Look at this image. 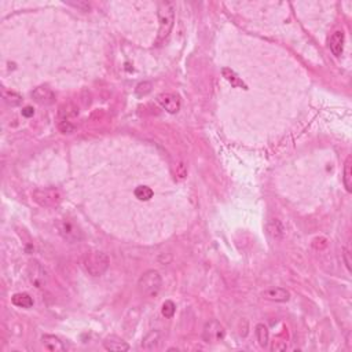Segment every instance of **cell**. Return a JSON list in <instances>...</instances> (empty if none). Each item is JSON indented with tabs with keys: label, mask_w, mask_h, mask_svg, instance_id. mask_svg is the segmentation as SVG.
Returning a JSON list of instances; mask_svg holds the SVG:
<instances>
[{
	"label": "cell",
	"mask_w": 352,
	"mask_h": 352,
	"mask_svg": "<svg viewBox=\"0 0 352 352\" xmlns=\"http://www.w3.org/2000/svg\"><path fill=\"white\" fill-rule=\"evenodd\" d=\"M158 21H160V29H158L157 44L165 42V39L170 36L171 31L175 22V10L170 1H161L158 6Z\"/></svg>",
	"instance_id": "6da1fadb"
},
{
	"label": "cell",
	"mask_w": 352,
	"mask_h": 352,
	"mask_svg": "<svg viewBox=\"0 0 352 352\" xmlns=\"http://www.w3.org/2000/svg\"><path fill=\"white\" fill-rule=\"evenodd\" d=\"M84 268L92 277H101L109 267V258L106 253L99 251H91L86 253L83 259Z\"/></svg>",
	"instance_id": "7a4b0ae2"
},
{
	"label": "cell",
	"mask_w": 352,
	"mask_h": 352,
	"mask_svg": "<svg viewBox=\"0 0 352 352\" xmlns=\"http://www.w3.org/2000/svg\"><path fill=\"white\" fill-rule=\"evenodd\" d=\"M161 275L160 272L156 270H147L139 278L138 288L140 290V293L146 297H156L158 295V292L161 289Z\"/></svg>",
	"instance_id": "3957f363"
},
{
	"label": "cell",
	"mask_w": 352,
	"mask_h": 352,
	"mask_svg": "<svg viewBox=\"0 0 352 352\" xmlns=\"http://www.w3.org/2000/svg\"><path fill=\"white\" fill-rule=\"evenodd\" d=\"M32 197H33V201L43 208H54L59 205V202L62 201V195L59 193V190L55 187L35 190Z\"/></svg>",
	"instance_id": "277c9868"
},
{
	"label": "cell",
	"mask_w": 352,
	"mask_h": 352,
	"mask_svg": "<svg viewBox=\"0 0 352 352\" xmlns=\"http://www.w3.org/2000/svg\"><path fill=\"white\" fill-rule=\"evenodd\" d=\"M224 336H226V330H224V327L220 325V322H218L216 319H212V321L205 323L204 332H202L204 341L214 344V343L221 341V340L224 339Z\"/></svg>",
	"instance_id": "5b68a950"
},
{
	"label": "cell",
	"mask_w": 352,
	"mask_h": 352,
	"mask_svg": "<svg viewBox=\"0 0 352 352\" xmlns=\"http://www.w3.org/2000/svg\"><path fill=\"white\" fill-rule=\"evenodd\" d=\"M57 230L58 234H59L63 239L69 241V242H76V241H79V239L82 238L80 231L76 228L73 223H70L68 220H59L57 223Z\"/></svg>",
	"instance_id": "8992f818"
},
{
	"label": "cell",
	"mask_w": 352,
	"mask_h": 352,
	"mask_svg": "<svg viewBox=\"0 0 352 352\" xmlns=\"http://www.w3.org/2000/svg\"><path fill=\"white\" fill-rule=\"evenodd\" d=\"M157 102L171 114H175L180 110V99L175 94H160L157 96Z\"/></svg>",
	"instance_id": "52a82bcc"
},
{
	"label": "cell",
	"mask_w": 352,
	"mask_h": 352,
	"mask_svg": "<svg viewBox=\"0 0 352 352\" xmlns=\"http://www.w3.org/2000/svg\"><path fill=\"white\" fill-rule=\"evenodd\" d=\"M32 98L38 102L39 105H51V103H54L55 95H54V92L51 91L50 88L42 86V87H38L33 89Z\"/></svg>",
	"instance_id": "ba28073f"
},
{
	"label": "cell",
	"mask_w": 352,
	"mask_h": 352,
	"mask_svg": "<svg viewBox=\"0 0 352 352\" xmlns=\"http://www.w3.org/2000/svg\"><path fill=\"white\" fill-rule=\"evenodd\" d=\"M262 296L265 300L275 303H286L289 302L290 299V293L283 288H270V289L264 290Z\"/></svg>",
	"instance_id": "9c48e42d"
},
{
	"label": "cell",
	"mask_w": 352,
	"mask_h": 352,
	"mask_svg": "<svg viewBox=\"0 0 352 352\" xmlns=\"http://www.w3.org/2000/svg\"><path fill=\"white\" fill-rule=\"evenodd\" d=\"M42 343L44 348L50 352H63L66 350L61 339H58L57 336H52V334H44L42 337Z\"/></svg>",
	"instance_id": "30bf717a"
},
{
	"label": "cell",
	"mask_w": 352,
	"mask_h": 352,
	"mask_svg": "<svg viewBox=\"0 0 352 352\" xmlns=\"http://www.w3.org/2000/svg\"><path fill=\"white\" fill-rule=\"evenodd\" d=\"M29 278H31V282L36 285V288H42L45 281V271L40 264L33 262L29 265Z\"/></svg>",
	"instance_id": "8fae6325"
},
{
	"label": "cell",
	"mask_w": 352,
	"mask_h": 352,
	"mask_svg": "<svg viewBox=\"0 0 352 352\" xmlns=\"http://www.w3.org/2000/svg\"><path fill=\"white\" fill-rule=\"evenodd\" d=\"M103 347H105V350L110 352H126L130 350V346L127 344L126 341H123V340L116 337V336L107 337L103 341Z\"/></svg>",
	"instance_id": "7c38bea8"
},
{
	"label": "cell",
	"mask_w": 352,
	"mask_h": 352,
	"mask_svg": "<svg viewBox=\"0 0 352 352\" xmlns=\"http://www.w3.org/2000/svg\"><path fill=\"white\" fill-rule=\"evenodd\" d=\"M161 346V332L160 330H151L150 333L146 334V337L142 341V347L147 351L158 350Z\"/></svg>",
	"instance_id": "4fadbf2b"
},
{
	"label": "cell",
	"mask_w": 352,
	"mask_h": 352,
	"mask_svg": "<svg viewBox=\"0 0 352 352\" xmlns=\"http://www.w3.org/2000/svg\"><path fill=\"white\" fill-rule=\"evenodd\" d=\"M344 39L346 38H344V32L343 31L334 32L333 35H332V38H330V44H329L330 50L337 57H340L343 54V51H344Z\"/></svg>",
	"instance_id": "5bb4252c"
},
{
	"label": "cell",
	"mask_w": 352,
	"mask_h": 352,
	"mask_svg": "<svg viewBox=\"0 0 352 352\" xmlns=\"http://www.w3.org/2000/svg\"><path fill=\"white\" fill-rule=\"evenodd\" d=\"M221 73H223V77L226 79L227 82L230 83L233 87H237V88H244V89H248V86H246L245 83L242 82V79L239 77L235 72H234L233 69H228V68H223L221 69Z\"/></svg>",
	"instance_id": "9a60e30c"
},
{
	"label": "cell",
	"mask_w": 352,
	"mask_h": 352,
	"mask_svg": "<svg viewBox=\"0 0 352 352\" xmlns=\"http://www.w3.org/2000/svg\"><path fill=\"white\" fill-rule=\"evenodd\" d=\"M11 303L18 308H32L33 307V299L28 293H15L11 297Z\"/></svg>",
	"instance_id": "2e32d148"
},
{
	"label": "cell",
	"mask_w": 352,
	"mask_h": 352,
	"mask_svg": "<svg viewBox=\"0 0 352 352\" xmlns=\"http://www.w3.org/2000/svg\"><path fill=\"white\" fill-rule=\"evenodd\" d=\"M343 182L348 193L352 191V158L351 156H348L344 164V177H343Z\"/></svg>",
	"instance_id": "e0dca14e"
},
{
	"label": "cell",
	"mask_w": 352,
	"mask_h": 352,
	"mask_svg": "<svg viewBox=\"0 0 352 352\" xmlns=\"http://www.w3.org/2000/svg\"><path fill=\"white\" fill-rule=\"evenodd\" d=\"M255 333H256V339L259 341V346L265 347L268 346V329L264 326L263 323H259L256 329H255Z\"/></svg>",
	"instance_id": "ac0fdd59"
},
{
	"label": "cell",
	"mask_w": 352,
	"mask_h": 352,
	"mask_svg": "<svg viewBox=\"0 0 352 352\" xmlns=\"http://www.w3.org/2000/svg\"><path fill=\"white\" fill-rule=\"evenodd\" d=\"M1 95H3V99H4L8 105H11V106H18V105H21V102H22L21 95L14 92V91L3 89V91H1Z\"/></svg>",
	"instance_id": "d6986e66"
},
{
	"label": "cell",
	"mask_w": 352,
	"mask_h": 352,
	"mask_svg": "<svg viewBox=\"0 0 352 352\" xmlns=\"http://www.w3.org/2000/svg\"><path fill=\"white\" fill-rule=\"evenodd\" d=\"M153 190L147 186H138L135 189V197L138 198L139 201H149L153 198Z\"/></svg>",
	"instance_id": "ffe728a7"
},
{
	"label": "cell",
	"mask_w": 352,
	"mask_h": 352,
	"mask_svg": "<svg viewBox=\"0 0 352 352\" xmlns=\"http://www.w3.org/2000/svg\"><path fill=\"white\" fill-rule=\"evenodd\" d=\"M77 114H79V110H77L73 105H63V106L59 109V116H61L63 120L75 117Z\"/></svg>",
	"instance_id": "44dd1931"
},
{
	"label": "cell",
	"mask_w": 352,
	"mask_h": 352,
	"mask_svg": "<svg viewBox=\"0 0 352 352\" xmlns=\"http://www.w3.org/2000/svg\"><path fill=\"white\" fill-rule=\"evenodd\" d=\"M175 311H176V307L175 304H174V302H171V300H167V302L163 304V308H161V312H163V315L165 316V318H172L174 315H175Z\"/></svg>",
	"instance_id": "7402d4cb"
},
{
	"label": "cell",
	"mask_w": 352,
	"mask_h": 352,
	"mask_svg": "<svg viewBox=\"0 0 352 352\" xmlns=\"http://www.w3.org/2000/svg\"><path fill=\"white\" fill-rule=\"evenodd\" d=\"M150 91H151V83L149 82L139 83L138 86H136V88H135V92H136L138 96H145V95L149 94Z\"/></svg>",
	"instance_id": "603a6c76"
},
{
	"label": "cell",
	"mask_w": 352,
	"mask_h": 352,
	"mask_svg": "<svg viewBox=\"0 0 352 352\" xmlns=\"http://www.w3.org/2000/svg\"><path fill=\"white\" fill-rule=\"evenodd\" d=\"M59 130H61V132H63V133H70V132L75 131V127L72 126L68 120H62V121L59 123Z\"/></svg>",
	"instance_id": "cb8c5ba5"
},
{
	"label": "cell",
	"mask_w": 352,
	"mask_h": 352,
	"mask_svg": "<svg viewBox=\"0 0 352 352\" xmlns=\"http://www.w3.org/2000/svg\"><path fill=\"white\" fill-rule=\"evenodd\" d=\"M35 114V109L32 106H25L24 109H22V116L24 117H26V119H29V117H32Z\"/></svg>",
	"instance_id": "d4e9b609"
},
{
	"label": "cell",
	"mask_w": 352,
	"mask_h": 352,
	"mask_svg": "<svg viewBox=\"0 0 352 352\" xmlns=\"http://www.w3.org/2000/svg\"><path fill=\"white\" fill-rule=\"evenodd\" d=\"M344 262H346V265L347 268H348V271H351V260H350V252L347 251V249H344Z\"/></svg>",
	"instance_id": "484cf974"
}]
</instances>
